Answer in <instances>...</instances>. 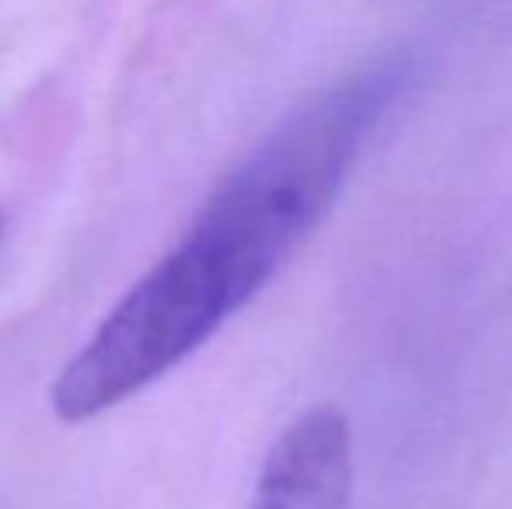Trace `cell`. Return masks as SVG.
Here are the masks:
<instances>
[{"label":"cell","instance_id":"2","mask_svg":"<svg viewBox=\"0 0 512 509\" xmlns=\"http://www.w3.org/2000/svg\"><path fill=\"white\" fill-rule=\"evenodd\" d=\"M352 429L335 405L300 415L269 450L248 509H349Z\"/></svg>","mask_w":512,"mask_h":509},{"label":"cell","instance_id":"1","mask_svg":"<svg viewBox=\"0 0 512 509\" xmlns=\"http://www.w3.org/2000/svg\"><path fill=\"white\" fill-rule=\"evenodd\" d=\"M411 77L405 56L384 60L310 95L276 123L60 370L53 412L88 422L122 405L248 307L324 220Z\"/></svg>","mask_w":512,"mask_h":509}]
</instances>
